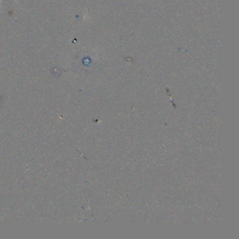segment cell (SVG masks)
Masks as SVG:
<instances>
[{
  "mask_svg": "<svg viewBox=\"0 0 239 239\" xmlns=\"http://www.w3.org/2000/svg\"><path fill=\"white\" fill-rule=\"evenodd\" d=\"M2 0H0V3H1V2H2Z\"/></svg>",
  "mask_w": 239,
  "mask_h": 239,
  "instance_id": "6da1fadb",
  "label": "cell"
}]
</instances>
